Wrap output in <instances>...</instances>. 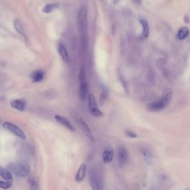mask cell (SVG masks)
Here are the masks:
<instances>
[{
  "label": "cell",
  "instance_id": "cell-1",
  "mask_svg": "<svg viewBox=\"0 0 190 190\" xmlns=\"http://www.w3.org/2000/svg\"><path fill=\"white\" fill-rule=\"evenodd\" d=\"M173 97L172 89L166 87L163 89L162 97L159 100L151 102L147 106V110L152 112H157L164 110L171 102Z\"/></svg>",
  "mask_w": 190,
  "mask_h": 190
},
{
  "label": "cell",
  "instance_id": "cell-2",
  "mask_svg": "<svg viewBox=\"0 0 190 190\" xmlns=\"http://www.w3.org/2000/svg\"><path fill=\"white\" fill-rule=\"evenodd\" d=\"M69 112L75 122L76 123L77 125L80 127L83 133L87 137V138L92 142H95V137L93 135L91 130L79 112L75 109H71L69 110Z\"/></svg>",
  "mask_w": 190,
  "mask_h": 190
},
{
  "label": "cell",
  "instance_id": "cell-3",
  "mask_svg": "<svg viewBox=\"0 0 190 190\" xmlns=\"http://www.w3.org/2000/svg\"><path fill=\"white\" fill-rule=\"evenodd\" d=\"M8 168L17 177L27 176L30 172V167L25 161H17L9 163Z\"/></svg>",
  "mask_w": 190,
  "mask_h": 190
},
{
  "label": "cell",
  "instance_id": "cell-4",
  "mask_svg": "<svg viewBox=\"0 0 190 190\" xmlns=\"http://www.w3.org/2000/svg\"><path fill=\"white\" fill-rule=\"evenodd\" d=\"M77 23L79 28L81 32H84L87 29V13L86 7L83 6L81 7L77 17Z\"/></svg>",
  "mask_w": 190,
  "mask_h": 190
},
{
  "label": "cell",
  "instance_id": "cell-5",
  "mask_svg": "<svg viewBox=\"0 0 190 190\" xmlns=\"http://www.w3.org/2000/svg\"><path fill=\"white\" fill-rule=\"evenodd\" d=\"M88 99H89L88 107L89 111L92 116L96 117L103 116L104 114L98 108L95 96L93 95H89Z\"/></svg>",
  "mask_w": 190,
  "mask_h": 190
},
{
  "label": "cell",
  "instance_id": "cell-6",
  "mask_svg": "<svg viewBox=\"0 0 190 190\" xmlns=\"http://www.w3.org/2000/svg\"><path fill=\"white\" fill-rule=\"evenodd\" d=\"M3 127L4 129H6L8 131L15 134L20 138L23 140L26 138L25 133L23 132L21 130L19 129L17 126H15L13 123L6 122L3 123Z\"/></svg>",
  "mask_w": 190,
  "mask_h": 190
},
{
  "label": "cell",
  "instance_id": "cell-7",
  "mask_svg": "<svg viewBox=\"0 0 190 190\" xmlns=\"http://www.w3.org/2000/svg\"><path fill=\"white\" fill-rule=\"evenodd\" d=\"M129 159V153L126 148L121 146L118 149L117 152V160L119 165L122 167L126 165Z\"/></svg>",
  "mask_w": 190,
  "mask_h": 190
},
{
  "label": "cell",
  "instance_id": "cell-8",
  "mask_svg": "<svg viewBox=\"0 0 190 190\" xmlns=\"http://www.w3.org/2000/svg\"><path fill=\"white\" fill-rule=\"evenodd\" d=\"M90 183L92 187V190H101L100 182L95 172L93 170L90 171L89 174Z\"/></svg>",
  "mask_w": 190,
  "mask_h": 190
},
{
  "label": "cell",
  "instance_id": "cell-9",
  "mask_svg": "<svg viewBox=\"0 0 190 190\" xmlns=\"http://www.w3.org/2000/svg\"><path fill=\"white\" fill-rule=\"evenodd\" d=\"M80 96L82 100H85L89 93L88 85L86 82V79L80 80Z\"/></svg>",
  "mask_w": 190,
  "mask_h": 190
},
{
  "label": "cell",
  "instance_id": "cell-10",
  "mask_svg": "<svg viewBox=\"0 0 190 190\" xmlns=\"http://www.w3.org/2000/svg\"><path fill=\"white\" fill-rule=\"evenodd\" d=\"M11 107L15 108L20 111H24L25 110L26 102L24 99H16L11 101Z\"/></svg>",
  "mask_w": 190,
  "mask_h": 190
},
{
  "label": "cell",
  "instance_id": "cell-11",
  "mask_svg": "<svg viewBox=\"0 0 190 190\" xmlns=\"http://www.w3.org/2000/svg\"><path fill=\"white\" fill-rule=\"evenodd\" d=\"M103 161L104 163H110L114 158V150L110 147H108L105 148L104 151L102 155Z\"/></svg>",
  "mask_w": 190,
  "mask_h": 190
},
{
  "label": "cell",
  "instance_id": "cell-12",
  "mask_svg": "<svg viewBox=\"0 0 190 190\" xmlns=\"http://www.w3.org/2000/svg\"><path fill=\"white\" fill-rule=\"evenodd\" d=\"M55 119L58 123H61L62 125L64 126L65 127H66L67 129L70 130L71 131H75L74 126L72 125V124L70 122V121H68L66 118H64L61 116L58 115H56L55 116Z\"/></svg>",
  "mask_w": 190,
  "mask_h": 190
},
{
  "label": "cell",
  "instance_id": "cell-13",
  "mask_svg": "<svg viewBox=\"0 0 190 190\" xmlns=\"http://www.w3.org/2000/svg\"><path fill=\"white\" fill-rule=\"evenodd\" d=\"M45 74L43 71L36 70L30 75V78L33 82H38L43 80Z\"/></svg>",
  "mask_w": 190,
  "mask_h": 190
},
{
  "label": "cell",
  "instance_id": "cell-14",
  "mask_svg": "<svg viewBox=\"0 0 190 190\" xmlns=\"http://www.w3.org/2000/svg\"><path fill=\"white\" fill-rule=\"evenodd\" d=\"M86 173V166L85 164L83 163L80 166L78 171L77 172L76 175V181L77 182H80L82 181L85 177Z\"/></svg>",
  "mask_w": 190,
  "mask_h": 190
},
{
  "label": "cell",
  "instance_id": "cell-15",
  "mask_svg": "<svg viewBox=\"0 0 190 190\" xmlns=\"http://www.w3.org/2000/svg\"><path fill=\"white\" fill-rule=\"evenodd\" d=\"M58 53L61 56L62 60L65 62H68L69 57L68 55V51L66 49L65 46L62 44H59L58 46Z\"/></svg>",
  "mask_w": 190,
  "mask_h": 190
},
{
  "label": "cell",
  "instance_id": "cell-16",
  "mask_svg": "<svg viewBox=\"0 0 190 190\" xmlns=\"http://www.w3.org/2000/svg\"><path fill=\"white\" fill-rule=\"evenodd\" d=\"M189 34L190 31L188 28L186 27H182L178 31L176 37L178 40H184L189 36Z\"/></svg>",
  "mask_w": 190,
  "mask_h": 190
},
{
  "label": "cell",
  "instance_id": "cell-17",
  "mask_svg": "<svg viewBox=\"0 0 190 190\" xmlns=\"http://www.w3.org/2000/svg\"><path fill=\"white\" fill-rule=\"evenodd\" d=\"M0 176L7 181L13 182V175L11 174V172L9 171V170L4 169L1 166H0Z\"/></svg>",
  "mask_w": 190,
  "mask_h": 190
},
{
  "label": "cell",
  "instance_id": "cell-18",
  "mask_svg": "<svg viewBox=\"0 0 190 190\" xmlns=\"http://www.w3.org/2000/svg\"><path fill=\"white\" fill-rule=\"evenodd\" d=\"M28 183L31 190H41L40 184L37 178L35 176H31L28 179Z\"/></svg>",
  "mask_w": 190,
  "mask_h": 190
},
{
  "label": "cell",
  "instance_id": "cell-19",
  "mask_svg": "<svg viewBox=\"0 0 190 190\" xmlns=\"http://www.w3.org/2000/svg\"><path fill=\"white\" fill-rule=\"evenodd\" d=\"M142 152L144 155L146 162L148 164L151 163L152 161L153 157H152V153H151L150 151L147 149H146V148H143L142 150Z\"/></svg>",
  "mask_w": 190,
  "mask_h": 190
},
{
  "label": "cell",
  "instance_id": "cell-20",
  "mask_svg": "<svg viewBox=\"0 0 190 190\" xmlns=\"http://www.w3.org/2000/svg\"><path fill=\"white\" fill-rule=\"evenodd\" d=\"M140 23L143 28V36L144 38H147L149 34V27L147 21L144 20H141Z\"/></svg>",
  "mask_w": 190,
  "mask_h": 190
},
{
  "label": "cell",
  "instance_id": "cell-21",
  "mask_svg": "<svg viewBox=\"0 0 190 190\" xmlns=\"http://www.w3.org/2000/svg\"><path fill=\"white\" fill-rule=\"evenodd\" d=\"M58 7L57 4L56 3H52V4H48L45 6L43 7L42 11L45 13H51L53 10L56 9Z\"/></svg>",
  "mask_w": 190,
  "mask_h": 190
},
{
  "label": "cell",
  "instance_id": "cell-22",
  "mask_svg": "<svg viewBox=\"0 0 190 190\" xmlns=\"http://www.w3.org/2000/svg\"><path fill=\"white\" fill-rule=\"evenodd\" d=\"M14 27L19 34L21 35L22 36H24V28L22 25L21 23L20 22V21H19L18 20H16L14 22Z\"/></svg>",
  "mask_w": 190,
  "mask_h": 190
},
{
  "label": "cell",
  "instance_id": "cell-23",
  "mask_svg": "<svg viewBox=\"0 0 190 190\" xmlns=\"http://www.w3.org/2000/svg\"><path fill=\"white\" fill-rule=\"evenodd\" d=\"M13 185V182L9 181H0V188L3 190H7L11 188Z\"/></svg>",
  "mask_w": 190,
  "mask_h": 190
},
{
  "label": "cell",
  "instance_id": "cell-24",
  "mask_svg": "<svg viewBox=\"0 0 190 190\" xmlns=\"http://www.w3.org/2000/svg\"><path fill=\"white\" fill-rule=\"evenodd\" d=\"M108 96V90L104 88V90L102 91L101 95V96H100V103H101V104H104V101L107 99Z\"/></svg>",
  "mask_w": 190,
  "mask_h": 190
},
{
  "label": "cell",
  "instance_id": "cell-25",
  "mask_svg": "<svg viewBox=\"0 0 190 190\" xmlns=\"http://www.w3.org/2000/svg\"><path fill=\"white\" fill-rule=\"evenodd\" d=\"M126 135H127L129 136V137H131V138H136L137 137V134H136L135 133L133 132H132L131 131H130V130H127L126 131Z\"/></svg>",
  "mask_w": 190,
  "mask_h": 190
},
{
  "label": "cell",
  "instance_id": "cell-26",
  "mask_svg": "<svg viewBox=\"0 0 190 190\" xmlns=\"http://www.w3.org/2000/svg\"><path fill=\"white\" fill-rule=\"evenodd\" d=\"M133 1V2L137 4H140L141 2V0H132Z\"/></svg>",
  "mask_w": 190,
  "mask_h": 190
}]
</instances>
